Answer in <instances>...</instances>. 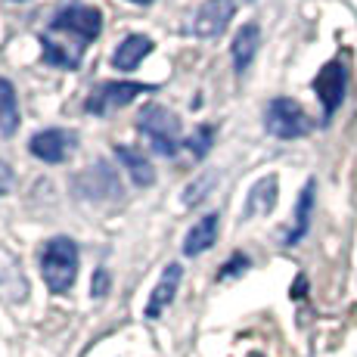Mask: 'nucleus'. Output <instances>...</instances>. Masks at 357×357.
I'll list each match as a JSON object with an SVG mask.
<instances>
[{"label":"nucleus","instance_id":"9d476101","mask_svg":"<svg viewBox=\"0 0 357 357\" xmlns=\"http://www.w3.org/2000/svg\"><path fill=\"white\" fill-rule=\"evenodd\" d=\"M218 230H221V215H218V211L202 215L193 227L187 230V236H183V255L196 258V255H202V252H208L211 245L218 243Z\"/></svg>","mask_w":357,"mask_h":357},{"label":"nucleus","instance_id":"a211bd4d","mask_svg":"<svg viewBox=\"0 0 357 357\" xmlns=\"http://www.w3.org/2000/svg\"><path fill=\"white\" fill-rule=\"evenodd\" d=\"M215 125H199L196 134L187 140V149L196 155V159H205V155L211 153V143H215Z\"/></svg>","mask_w":357,"mask_h":357},{"label":"nucleus","instance_id":"7ed1b4c3","mask_svg":"<svg viewBox=\"0 0 357 357\" xmlns=\"http://www.w3.org/2000/svg\"><path fill=\"white\" fill-rule=\"evenodd\" d=\"M137 130L146 137L149 146L159 155H165V159L177 155V149H181V119L174 112H168L165 106H159V102H149L143 109L140 119H137Z\"/></svg>","mask_w":357,"mask_h":357},{"label":"nucleus","instance_id":"1a4fd4ad","mask_svg":"<svg viewBox=\"0 0 357 357\" xmlns=\"http://www.w3.org/2000/svg\"><path fill=\"white\" fill-rule=\"evenodd\" d=\"M0 298L13 301V305L29 298V280H25L22 261L6 245H0Z\"/></svg>","mask_w":357,"mask_h":357},{"label":"nucleus","instance_id":"f257e3e1","mask_svg":"<svg viewBox=\"0 0 357 357\" xmlns=\"http://www.w3.org/2000/svg\"><path fill=\"white\" fill-rule=\"evenodd\" d=\"M100 31H102V13L97 6L72 3L66 10H59L53 16V22L47 25V31L40 34L44 63L75 72L81 66V59H84L87 47L100 38Z\"/></svg>","mask_w":357,"mask_h":357},{"label":"nucleus","instance_id":"f03ea898","mask_svg":"<svg viewBox=\"0 0 357 357\" xmlns=\"http://www.w3.org/2000/svg\"><path fill=\"white\" fill-rule=\"evenodd\" d=\"M78 245L68 236H53L50 243H44L40 252V273H44V283L50 286V292L66 295L78 280Z\"/></svg>","mask_w":357,"mask_h":357},{"label":"nucleus","instance_id":"ddd939ff","mask_svg":"<svg viewBox=\"0 0 357 357\" xmlns=\"http://www.w3.org/2000/svg\"><path fill=\"white\" fill-rule=\"evenodd\" d=\"M153 47H155L153 38H146V34H128L119 44V50L112 53V66L121 68V72H134V68L153 53Z\"/></svg>","mask_w":357,"mask_h":357},{"label":"nucleus","instance_id":"423d86ee","mask_svg":"<svg viewBox=\"0 0 357 357\" xmlns=\"http://www.w3.org/2000/svg\"><path fill=\"white\" fill-rule=\"evenodd\" d=\"M314 93H317L320 106H324V121H329L342 109L348 93V68L342 59H329L314 78Z\"/></svg>","mask_w":357,"mask_h":357},{"label":"nucleus","instance_id":"39448f33","mask_svg":"<svg viewBox=\"0 0 357 357\" xmlns=\"http://www.w3.org/2000/svg\"><path fill=\"white\" fill-rule=\"evenodd\" d=\"M264 128H267V134L280 137V140H298V137L311 134L314 121L307 119L301 102H295L289 97H277V100H271V106L264 112Z\"/></svg>","mask_w":357,"mask_h":357},{"label":"nucleus","instance_id":"4468645a","mask_svg":"<svg viewBox=\"0 0 357 357\" xmlns=\"http://www.w3.org/2000/svg\"><path fill=\"white\" fill-rule=\"evenodd\" d=\"M277 193H280V181H277V174L261 177L255 187L249 190V196H245V208H243V215H245V218L271 215L273 205H277Z\"/></svg>","mask_w":357,"mask_h":357},{"label":"nucleus","instance_id":"20e7f679","mask_svg":"<svg viewBox=\"0 0 357 357\" xmlns=\"http://www.w3.org/2000/svg\"><path fill=\"white\" fill-rule=\"evenodd\" d=\"M153 91L155 84H140V81H102V84L91 87V93L84 100V112L106 119V115L130 106L140 93H153Z\"/></svg>","mask_w":357,"mask_h":357},{"label":"nucleus","instance_id":"f8f14e48","mask_svg":"<svg viewBox=\"0 0 357 357\" xmlns=\"http://www.w3.org/2000/svg\"><path fill=\"white\" fill-rule=\"evenodd\" d=\"M258 47H261V29L255 22L243 25V29L236 31V38H233V44H230V56H233V68H236V75L249 72Z\"/></svg>","mask_w":357,"mask_h":357},{"label":"nucleus","instance_id":"6e6552de","mask_svg":"<svg viewBox=\"0 0 357 357\" xmlns=\"http://www.w3.org/2000/svg\"><path fill=\"white\" fill-rule=\"evenodd\" d=\"M233 16H236L233 0H205L193 16V34L196 38H221Z\"/></svg>","mask_w":357,"mask_h":357},{"label":"nucleus","instance_id":"2eb2a0df","mask_svg":"<svg viewBox=\"0 0 357 357\" xmlns=\"http://www.w3.org/2000/svg\"><path fill=\"white\" fill-rule=\"evenodd\" d=\"M115 159L128 168L130 181L137 183V187H153L155 183V168L149 165V159L140 153V149L134 146H115Z\"/></svg>","mask_w":357,"mask_h":357},{"label":"nucleus","instance_id":"5701e85b","mask_svg":"<svg viewBox=\"0 0 357 357\" xmlns=\"http://www.w3.org/2000/svg\"><path fill=\"white\" fill-rule=\"evenodd\" d=\"M128 3H140L143 6V3H153V0H128Z\"/></svg>","mask_w":357,"mask_h":357},{"label":"nucleus","instance_id":"6ab92c4d","mask_svg":"<svg viewBox=\"0 0 357 357\" xmlns=\"http://www.w3.org/2000/svg\"><path fill=\"white\" fill-rule=\"evenodd\" d=\"M243 271H249V258L245 255H233L227 264L221 267V273H218V280H230V277H239Z\"/></svg>","mask_w":357,"mask_h":357},{"label":"nucleus","instance_id":"4be33fe9","mask_svg":"<svg viewBox=\"0 0 357 357\" xmlns=\"http://www.w3.org/2000/svg\"><path fill=\"white\" fill-rule=\"evenodd\" d=\"M106 283H109L106 271H97V286H93V295H102V292H106Z\"/></svg>","mask_w":357,"mask_h":357},{"label":"nucleus","instance_id":"9b49d317","mask_svg":"<svg viewBox=\"0 0 357 357\" xmlns=\"http://www.w3.org/2000/svg\"><path fill=\"white\" fill-rule=\"evenodd\" d=\"M181 277H183V267H181V264H168V267L162 271V280L155 283L153 295H149V305H146V317H149V320H155V317H159V314L165 311V307L174 301L177 286H181Z\"/></svg>","mask_w":357,"mask_h":357},{"label":"nucleus","instance_id":"aec40b11","mask_svg":"<svg viewBox=\"0 0 357 357\" xmlns=\"http://www.w3.org/2000/svg\"><path fill=\"white\" fill-rule=\"evenodd\" d=\"M211 183V177H205V181H196L187 187V193H183V205H196L199 199H205V187Z\"/></svg>","mask_w":357,"mask_h":357},{"label":"nucleus","instance_id":"f3484780","mask_svg":"<svg viewBox=\"0 0 357 357\" xmlns=\"http://www.w3.org/2000/svg\"><path fill=\"white\" fill-rule=\"evenodd\" d=\"M19 128V97L16 87L6 78H0V134L10 137Z\"/></svg>","mask_w":357,"mask_h":357},{"label":"nucleus","instance_id":"0eeeda50","mask_svg":"<svg viewBox=\"0 0 357 357\" xmlns=\"http://www.w3.org/2000/svg\"><path fill=\"white\" fill-rule=\"evenodd\" d=\"M75 149H78V134L68 128H47L29 140V153L38 162L47 165H63L66 159H72Z\"/></svg>","mask_w":357,"mask_h":357},{"label":"nucleus","instance_id":"dca6fc26","mask_svg":"<svg viewBox=\"0 0 357 357\" xmlns=\"http://www.w3.org/2000/svg\"><path fill=\"white\" fill-rule=\"evenodd\" d=\"M314 193H317V183L307 181V183H305V190H301V196H298V202H295V224H292V230L286 233V239H283L286 245H295V243H298V239L307 233V227H311Z\"/></svg>","mask_w":357,"mask_h":357},{"label":"nucleus","instance_id":"412c9836","mask_svg":"<svg viewBox=\"0 0 357 357\" xmlns=\"http://www.w3.org/2000/svg\"><path fill=\"white\" fill-rule=\"evenodd\" d=\"M10 183H13V168L6 165L3 159H0V199L6 196V190H10Z\"/></svg>","mask_w":357,"mask_h":357}]
</instances>
